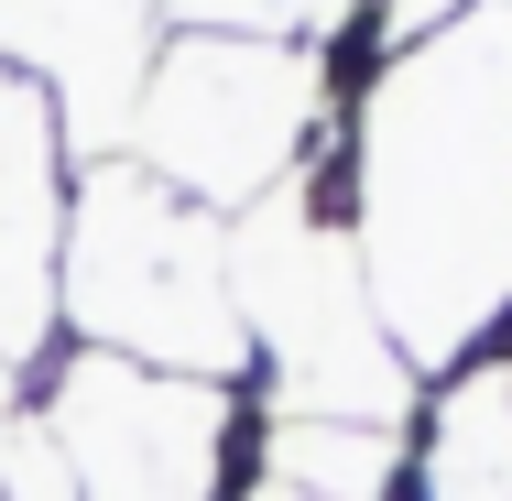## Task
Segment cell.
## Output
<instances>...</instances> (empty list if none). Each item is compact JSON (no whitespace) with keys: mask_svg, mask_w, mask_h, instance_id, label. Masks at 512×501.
Returning a JSON list of instances; mask_svg holds the SVG:
<instances>
[{"mask_svg":"<svg viewBox=\"0 0 512 501\" xmlns=\"http://www.w3.org/2000/svg\"><path fill=\"white\" fill-rule=\"evenodd\" d=\"M131 11L142 0H0V44L33 55V66H66V55L109 44L120 77H131Z\"/></svg>","mask_w":512,"mask_h":501,"instance_id":"52a82bcc","label":"cell"},{"mask_svg":"<svg viewBox=\"0 0 512 501\" xmlns=\"http://www.w3.org/2000/svg\"><path fill=\"white\" fill-rule=\"evenodd\" d=\"M142 131L186 197H251L306 131V66L284 44H240V33L175 44V66L142 99Z\"/></svg>","mask_w":512,"mask_h":501,"instance_id":"5b68a950","label":"cell"},{"mask_svg":"<svg viewBox=\"0 0 512 501\" xmlns=\"http://www.w3.org/2000/svg\"><path fill=\"white\" fill-rule=\"evenodd\" d=\"M44 436H55L77 501H218L229 393L197 382V371H142V360L99 349L55 382Z\"/></svg>","mask_w":512,"mask_h":501,"instance_id":"277c9868","label":"cell"},{"mask_svg":"<svg viewBox=\"0 0 512 501\" xmlns=\"http://www.w3.org/2000/svg\"><path fill=\"white\" fill-rule=\"evenodd\" d=\"M414 501H512V371L480 360L425 403V436L404 458Z\"/></svg>","mask_w":512,"mask_h":501,"instance_id":"8992f818","label":"cell"},{"mask_svg":"<svg viewBox=\"0 0 512 501\" xmlns=\"http://www.w3.org/2000/svg\"><path fill=\"white\" fill-rule=\"evenodd\" d=\"M66 295H77V327L109 360L197 371V382L240 360V316H229V284H218V229L175 186H153L142 164L88 175Z\"/></svg>","mask_w":512,"mask_h":501,"instance_id":"7a4b0ae2","label":"cell"},{"mask_svg":"<svg viewBox=\"0 0 512 501\" xmlns=\"http://www.w3.org/2000/svg\"><path fill=\"white\" fill-rule=\"evenodd\" d=\"M349 251L404 371L458 360L512 305V0L404 44L360 99Z\"/></svg>","mask_w":512,"mask_h":501,"instance_id":"6da1fadb","label":"cell"},{"mask_svg":"<svg viewBox=\"0 0 512 501\" xmlns=\"http://www.w3.org/2000/svg\"><path fill=\"white\" fill-rule=\"evenodd\" d=\"M240 295H251V327H262V360H273V382H284V414H306V425H393L404 414V349L371 327V284H360V251H349V229L338 218H273V229H251V273H240Z\"/></svg>","mask_w":512,"mask_h":501,"instance_id":"3957f363","label":"cell"},{"mask_svg":"<svg viewBox=\"0 0 512 501\" xmlns=\"http://www.w3.org/2000/svg\"><path fill=\"white\" fill-rule=\"evenodd\" d=\"M240 501H306V491H284V480H262V491H240Z\"/></svg>","mask_w":512,"mask_h":501,"instance_id":"ba28073f","label":"cell"}]
</instances>
